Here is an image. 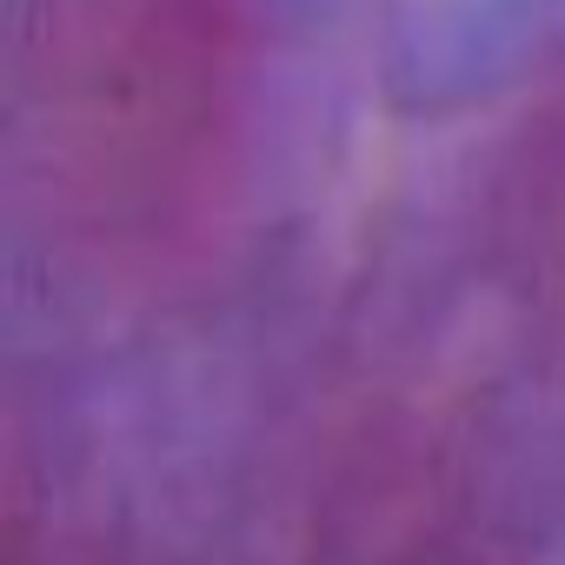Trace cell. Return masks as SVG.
I'll use <instances>...</instances> for the list:
<instances>
[{
  "label": "cell",
  "mask_w": 565,
  "mask_h": 565,
  "mask_svg": "<svg viewBox=\"0 0 565 565\" xmlns=\"http://www.w3.org/2000/svg\"><path fill=\"white\" fill-rule=\"evenodd\" d=\"M259 0H21L14 140L54 246L114 294L193 279L239 193Z\"/></svg>",
  "instance_id": "obj_1"
},
{
  "label": "cell",
  "mask_w": 565,
  "mask_h": 565,
  "mask_svg": "<svg viewBox=\"0 0 565 565\" xmlns=\"http://www.w3.org/2000/svg\"><path fill=\"white\" fill-rule=\"evenodd\" d=\"M320 565H505L446 419L380 406L333 452L313 519Z\"/></svg>",
  "instance_id": "obj_2"
},
{
  "label": "cell",
  "mask_w": 565,
  "mask_h": 565,
  "mask_svg": "<svg viewBox=\"0 0 565 565\" xmlns=\"http://www.w3.org/2000/svg\"><path fill=\"white\" fill-rule=\"evenodd\" d=\"M505 266L539 353L565 373V81L532 107L505 167Z\"/></svg>",
  "instance_id": "obj_3"
},
{
  "label": "cell",
  "mask_w": 565,
  "mask_h": 565,
  "mask_svg": "<svg viewBox=\"0 0 565 565\" xmlns=\"http://www.w3.org/2000/svg\"><path fill=\"white\" fill-rule=\"evenodd\" d=\"M47 565H54V558H47ZM61 565H114V558H107V552H74V558H61Z\"/></svg>",
  "instance_id": "obj_4"
}]
</instances>
